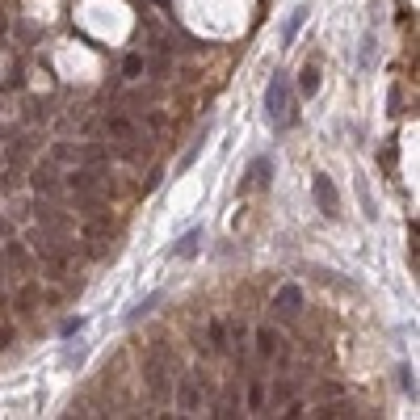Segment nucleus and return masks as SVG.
Listing matches in <instances>:
<instances>
[{"mask_svg": "<svg viewBox=\"0 0 420 420\" xmlns=\"http://www.w3.org/2000/svg\"><path fill=\"white\" fill-rule=\"evenodd\" d=\"M210 395H215V383L206 379V370H194L189 379L177 383V412L181 416H202L210 408Z\"/></svg>", "mask_w": 420, "mask_h": 420, "instance_id": "obj_1", "label": "nucleus"}, {"mask_svg": "<svg viewBox=\"0 0 420 420\" xmlns=\"http://www.w3.org/2000/svg\"><path fill=\"white\" fill-rule=\"evenodd\" d=\"M265 114H269V122H273L278 130H286V126L294 122V109H290V84H286L282 72H278V76L269 80V88H265Z\"/></svg>", "mask_w": 420, "mask_h": 420, "instance_id": "obj_2", "label": "nucleus"}, {"mask_svg": "<svg viewBox=\"0 0 420 420\" xmlns=\"http://www.w3.org/2000/svg\"><path fill=\"white\" fill-rule=\"evenodd\" d=\"M63 189L76 194V198H93V194L105 189V177H101L97 168H76V164H72V168L63 172Z\"/></svg>", "mask_w": 420, "mask_h": 420, "instance_id": "obj_3", "label": "nucleus"}, {"mask_svg": "<svg viewBox=\"0 0 420 420\" xmlns=\"http://www.w3.org/2000/svg\"><path fill=\"white\" fill-rule=\"evenodd\" d=\"M29 185H34V194H38V198H46V202H59V198H63V181L55 177V164H50V160L34 168Z\"/></svg>", "mask_w": 420, "mask_h": 420, "instance_id": "obj_4", "label": "nucleus"}, {"mask_svg": "<svg viewBox=\"0 0 420 420\" xmlns=\"http://www.w3.org/2000/svg\"><path fill=\"white\" fill-rule=\"evenodd\" d=\"M101 130H105L109 139H118V143H139V122H135L130 114H109V118L101 122Z\"/></svg>", "mask_w": 420, "mask_h": 420, "instance_id": "obj_5", "label": "nucleus"}, {"mask_svg": "<svg viewBox=\"0 0 420 420\" xmlns=\"http://www.w3.org/2000/svg\"><path fill=\"white\" fill-rule=\"evenodd\" d=\"M311 189H316V202H320V210H324L328 219H337V215H341V198H337V185H332L324 172H316V177H311Z\"/></svg>", "mask_w": 420, "mask_h": 420, "instance_id": "obj_6", "label": "nucleus"}, {"mask_svg": "<svg viewBox=\"0 0 420 420\" xmlns=\"http://www.w3.org/2000/svg\"><path fill=\"white\" fill-rule=\"evenodd\" d=\"M269 172H273V164H269V156H257V160L248 164V172H244V181H240V194H248V189H265V185H269Z\"/></svg>", "mask_w": 420, "mask_h": 420, "instance_id": "obj_7", "label": "nucleus"}, {"mask_svg": "<svg viewBox=\"0 0 420 420\" xmlns=\"http://www.w3.org/2000/svg\"><path fill=\"white\" fill-rule=\"evenodd\" d=\"M202 349H210V353H227V349H231L223 320H206V328H202Z\"/></svg>", "mask_w": 420, "mask_h": 420, "instance_id": "obj_8", "label": "nucleus"}, {"mask_svg": "<svg viewBox=\"0 0 420 420\" xmlns=\"http://www.w3.org/2000/svg\"><path fill=\"white\" fill-rule=\"evenodd\" d=\"M273 307H278L282 316H299V311H303V290H299L294 282H286V286L278 290V299H273Z\"/></svg>", "mask_w": 420, "mask_h": 420, "instance_id": "obj_9", "label": "nucleus"}, {"mask_svg": "<svg viewBox=\"0 0 420 420\" xmlns=\"http://www.w3.org/2000/svg\"><path fill=\"white\" fill-rule=\"evenodd\" d=\"M282 345H286V341H282L273 328H257V353H261V358H273Z\"/></svg>", "mask_w": 420, "mask_h": 420, "instance_id": "obj_10", "label": "nucleus"}, {"mask_svg": "<svg viewBox=\"0 0 420 420\" xmlns=\"http://www.w3.org/2000/svg\"><path fill=\"white\" fill-rule=\"evenodd\" d=\"M265 404H269L265 383H261V379H248V412H252V416H261V412H265Z\"/></svg>", "mask_w": 420, "mask_h": 420, "instance_id": "obj_11", "label": "nucleus"}, {"mask_svg": "<svg viewBox=\"0 0 420 420\" xmlns=\"http://www.w3.org/2000/svg\"><path fill=\"white\" fill-rule=\"evenodd\" d=\"M299 93H303V97H316V93H320V67H316V63H303V72H299Z\"/></svg>", "mask_w": 420, "mask_h": 420, "instance_id": "obj_12", "label": "nucleus"}, {"mask_svg": "<svg viewBox=\"0 0 420 420\" xmlns=\"http://www.w3.org/2000/svg\"><path fill=\"white\" fill-rule=\"evenodd\" d=\"M303 21H307V8L299 4V8L286 17V25H282V42H294V38H299V29H303Z\"/></svg>", "mask_w": 420, "mask_h": 420, "instance_id": "obj_13", "label": "nucleus"}, {"mask_svg": "<svg viewBox=\"0 0 420 420\" xmlns=\"http://www.w3.org/2000/svg\"><path fill=\"white\" fill-rule=\"evenodd\" d=\"M50 164H80V147H72V143H55V147H50Z\"/></svg>", "mask_w": 420, "mask_h": 420, "instance_id": "obj_14", "label": "nucleus"}, {"mask_svg": "<svg viewBox=\"0 0 420 420\" xmlns=\"http://www.w3.org/2000/svg\"><path fill=\"white\" fill-rule=\"evenodd\" d=\"M198 244H202V231L194 227V231H185V236L177 240V248H172V257H194V252H198Z\"/></svg>", "mask_w": 420, "mask_h": 420, "instance_id": "obj_15", "label": "nucleus"}, {"mask_svg": "<svg viewBox=\"0 0 420 420\" xmlns=\"http://www.w3.org/2000/svg\"><path fill=\"white\" fill-rule=\"evenodd\" d=\"M143 72H147V59H143V55H126V63H122V80H143Z\"/></svg>", "mask_w": 420, "mask_h": 420, "instance_id": "obj_16", "label": "nucleus"}, {"mask_svg": "<svg viewBox=\"0 0 420 420\" xmlns=\"http://www.w3.org/2000/svg\"><path fill=\"white\" fill-rule=\"evenodd\" d=\"M202 143H206V135H198V139H194V143H189V151H185V160H181V164H177V177H181V172H189V168H194V160H198V156H202Z\"/></svg>", "mask_w": 420, "mask_h": 420, "instance_id": "obj_17", "label": "nucleus"}, {"mask_svg": "<svg viewBox=\"0 0 420 420\" xmlns=\"http://www.w3.org/2000/svg\"><path fill=\"white\" fill-rule=\"evenodd\" d=\"M210 412H215V416H223V420H227V416H240V400H236V391H231L219 408H210Z\"/></svg>", "mask_w": 420, "mask_h": 420, "instance_id": "obj_18", "label": "nucleus"}, {"mask_svg": "<svg viewBox=\"0 0 420 420\" xmlns=\"http://www.w3.org/2000/svg\"><path fill=\"white\" fill-rule=\"evenodd\" d=\"M4 257H8L17 269H25V265H29V257H25V248H21V244H4Z\"/></svg>", "mask_w": 420, "mask_h": 420, "instance_id": "obj_19", "label": "nucleus"}, {"mask_svg": "<svg viewBox=\"0 0 420 420\" xmlns=\"http://www.w3.org/2000/svg\"><path fill=\"white\" fill-rule=\"evenodd\" d=\"M316 416H353V408H349V404H328V408H320V412H316Z\"/></svg>", "mask_w": 420, "mask_h": 420, "instance_id": "obj_20", "label": "nucleus"}, {"mask_svg": "<svg viewBox=\"0 0 420 420\" xmlns=\"http://www.w3.org/2000/svg\"><path fill=\"white\" fill-rule=\"evenodd\" d=\"M282 416H290V420L307 416V400H286V412H282Z\"/></svg>", "mask_w": 420, "mask_h": 420, "instance_id": "obj_21", "label": "nucleus"}, {"mask_svg": "<svg viewBox=\"0 0 420 420\" xmlns=\"http://www.w3.org/2000/svg\"><path fill=\"white\" fill-rule=\"evenodd\" d=\"M370 63H374V34L362 38V67H370Z\"/></svg>", "mask_w": 420, "mask_h": 420, "instance_id": "obj_22", "label": "nucleus"}, {"mask_svg": "<svg viewBox=\"0 0 420 420\" xmlns=\"http://www.w3.org/2000/svg\"><path fill=\"white\" fill-rule=\"evenodd\" d=\"M156 303H160V294H147V299H143V303H139V307L130 311V320H139V316H147V311H151Z\"/></svg>", "mask_w": 420, "mask_h": 420, "instance_id": "obj_23", "label": "nucleus"}, {"mask_svg": "<svg viewBox=\"0 0 420 420\" xmlns=\"http://www.w3.org/2000/svg\"><path fill=\"white\" fill-rule=\"evenodd\" d=\"M400 387H404V391H408V395L416 400V379H412V370H408V366L400 370Z\"/></svg>", "mask_w": 420, "mask_h": 420, "instance_id": "obj_24", "label": "nucleus"}, {"mask_svg": "<svg viewBox=\"0 0 420 420\" xmlns=\"http://www.w3.org/2000/svg\"><path fill=\"white\" fill-rule=\"evenodd\" d=\"M80 328H84V320H67V324H63V337H72V332H80Z\"/></svg>", "mask_w": 420, "mask_h": 420, "instance_id": "obj_25", "label": "nucleus"}, {"mask_svg": "<svg viewBox=\"0 0 420 420\" xmlns=\"http://www.w3.org/2000/svg\"><path fill=\"white\" fill-rule=\"evenodd\" d=\"M8 231H13V223H8V219H0V236H8Z\"/></svg>", "mask_w": 420, "mask_h": 420, "instance_id": "obj_26", "label": "nucleus"}, {"mask_svg": "<svg viewBox=\"0 0 420 420\" xmlns=\"http://www.w3.org/2000/svg\"><path fill=\"white\" fill-rule=\"evenodd\" d=\"M8 341H13V337H8V332L0 328V349H8Z\"/></svg>", "mask_w": 420, "mask_h": 420, "instance_id": "obj_27", "label": "nucleus"}, {"mask_svg": "<svg viewBox=\"0 0 420 420\" xmlns=\"http://www.w3.org/2000/svg\"><path fill=\"white\" fill-rule=\"evenodd\" d=\"M0 168H4V147H0Z\"/></svg>", "mask_w": 420, "mask_h": 420, "instance_id": "obj_28", "label": "nucleus"}]
</instances>
